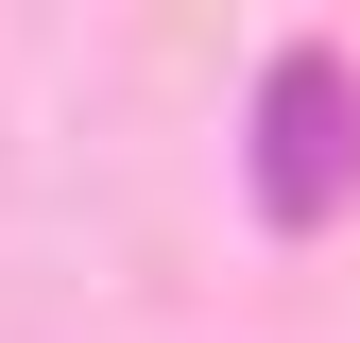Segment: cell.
I'll return each instance as SVG.
<instances>
[{"label": "cell", "instance_id": "cell-1", "mask_svg": "<svg viewBox=\"0 0 360 343\" xmlns=\"http://www.w3.org/2000/svg\"><path fill=\"white\" fill-rule=\"evenodd\" d=\"M240 206L275 240H326L360 206V69L326 34H292V52L257 69V103H240Z\"/></svg>", "mask_w": 360, "mask_h": 343}]
</instances>
